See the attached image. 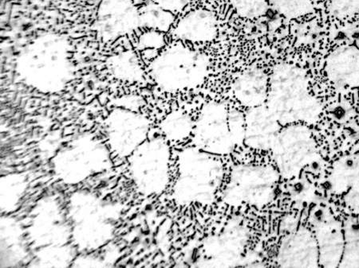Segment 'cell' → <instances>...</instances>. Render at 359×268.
Instances as JSON below:
<instances>
[{
    "label": "cell",
    "mask_w": 359,
    "mask_h": 268,
    "mask_svg": "<svg viewBox=\"0 0 359 268\" xmlns=\"http://www.w3.org/2000/svg\"><path fill=\"white\" fill-rule=\"evenodd\" d=\"M15 71L22 83L34 90L44 94L62 92L75 73L71 41L62 34H41L17 56Z\"/></svg>",
    "instance_id": "6da1fadb"
},
{
    "label": "cell",
    "mask_w": 359,
    "mask_h": 268,
    "mask_svg": "<svg viewBox=\"0 0 359 268\" xmlns=\"http://www.w3.org/2000/svg\"><path fill=\"white\" fill-rule=\"evenodd\" d=\"M265 104L282 126L314 125L322 112L321 104L310 92L305 73L287 63L272 69Z\"/></svg>",
    "instance_id": "7a4b0ae2"
},
{
    "label": "cell",
    "mask_w": 359,
    "mask_h": 268,
    "mask_svg": "<svg viewBox=\"0 0 359 268\" xmlns=\"http://www.w3.org/2000/svg\"><path fill=\"white\" fill-rule=\"evenodd\" d=\"M178 176L172 189L177 205H212L221 188L224 169L215 155L196 147L183 149L177 157Z\"/></svg>",
    "instance_id": "3957f363"
},
{
    "label": "cell",
    "mask_w": 359,
    "mask_h": 268,
    "mask_svg": "<svg viewBox=\"0 0 359 268\" xmlns=\"http://www.w3.org/2000/svg\"><path fill=\"white\" fill-rule=\"evenodd\" d=\"M207 55L182 43L166 46L149 66L154 83L161 91L175 93L198 88L210 73Z\"/></svg>",
    "instance_id": "277c9868"
},
{
    "label": "cell",
    "mask_w": 359,
    "mask_h": 268,
    "mask_svg": "<svg viewBox=\"0 0 359 268\" xmlns=\"http://www.w3.org/2000/svg\"><path fill=\"white\" fill-rule=\"evenodd\" d=\"M193 135L200 150L213 155H230L245 143V115L222 102H208L200 111Z\"/></svg>",
    "instance_id": "5b68a950"
},
{
    "label": "cell",
    "mask_w": 359,
    "mask_h": 268,
    "mask_svg": "<svg viewBox=\"0 0 359 268\" xmlns=\"http://www.w3.org/2000/svg\"><path fill=\"white\" fill-rule=\"evenodd\" d=\"M118 213L113 206L88 192L74 194L69 201L74 246L83 251H95L111 240Z\"/></svg>",
    "instance_id": "8992f818"
},
{
    "label": "cell",
    "mask_w": 359,
    "mask_h": 268,
    "mask_svg": "<svg viewBox=\"0 0 359 268\" xmlns=\"http://www.w3.org/2000/svg\"><path fill=\"white\" fill-rule=\"evenodd\" d=\"M111 153L106 142L83 133L62 148L52 160L57 179L67 185H76L105 171L111 166Z\"/></svg>",
    "instance_id": "52a82bcc"
},
{
    "label": "cell",
    "mask_w": 359,
    "mask_h": 268,
    "mask_svg": "<svg viewBox=\"0 0 359 268\" xmlns=\"http://www.w3.org/2000/svg\"><path fill=\"white\" fill-rule=\"evenodd\" d=\"M280 174L269 165L243 164L233 168L222 199L231 207L268 206L275 199Z\"/></svg>",
    "instance_id": "ba28073f"
},
{
    "label": "cell",
    "mask_w": 359,
    "mask_h": 268,
    "mask_svg": "<svg viewBox=\"0 0 359 268\" xmlns=\"http://www.w3.org/2000/svg\"><path fill=\"white\" fill-rule=\"evenodd\" d=\"M130 176L143 196L163 194L170 183L171 150L165 139H147L129 157Z\"/></svg>",
    "instance_id": "9c48e42d"
},
{
    "label": "cell",
    "mask_w": 359,
    "mask_h": 268,
    "mask_svg": "<svg viewBox=\"0 0 359 268\" xmlns=\"http://www.w3.org/2000/svg\"><path fill=\"white\" fill-rule=\"evenodd\" d=\"M280 177L292 179L320 158L309 127L303 124L285 126L271 149Z\"/></svg>",
    "instance_id": "30bf717a"
},
{
    "label": "cell",
    "mask_w": 359,
    "mask_h": 268,
    "mask_svg": "<svg viewBox=\"0 0 359 268\" xmlns=\"http://www.w3.org/2000/svg\"><path fill=\"white\" fill-rule=\"evenodd\" d=\"M250 231L238 218L231 219L222 232L208 237L203 242L198 267H236L245 266V252Z\"/></svg>",
    "instance_id": "8fae6325"
},
{
    "label": "cell",
    "mask_w": 359,
    "mask_h": 268,
    "mask_svg": "<svg viewBox=\"0 0 359 268\" xmlns=\"http://www.w3.org/2000/svg\"><path fill=\"white\" fill-rule=\"evenodd\" d=\"M150 122L137 111L117 107L104 121L106 143L111 154L118 158H129L147 141Z\"/></svg>",
    "instance_id": "7c38bea8"
},
{
    "label": "cell",
    "mask_w": 359,
    "mask_h": 268,
    "mask_svg": "<svg viewBox=\"0 0 359 268\" xmlns=\"http://www.w3.org/2000/svg\"><path fill=\"white\" fill-rule=\"evenodd\" d=\"M139 28L140 13L132 0H100L94 30L102 43H114Z\"/></svg>",
    "instance_id": "4fadbf2b"
},
{
    "label": "cell",
    "mask_w": 359,
    "mask_h": 268,
    "mask_svg": "<svg viewBox=\"0 0 359 268\" xmlns=\"http://www.w3.org/2000/svg\"><path fill=\"white\" fill-rule=\"evenodd\" d=\"M276 263L281 267H320V255L313 233L302 227L283 237Z\"/></svg>",
    "instance_id": "5bb4252c"
},
{
    "label": "cell",
    "mask_w": 359,
    "mask_h": 268,
    "mask_svg": "<svg viewBox=\"0 0 359 268\" xmlns=\"http://www.w3.org/2000/svg\"><path fill=\"white\" fill-rule=\"evenodd\" d=\"M281 126L266 104L248 108L245 115V144L253 150H271Z\"/></svg>",
    "instance_id": "9a60e30c"
},
{
    "label": "cell",
    "mask_w": 359,
    "mask_h": 268,
    "mask_svg": "<svg viewBox=\"0 0 359 268\" xmlns=\"http://www.w3.org/2000/svg\"><path fill=\"white\" fill-rule=\"evenodd\" d=\"M314 225L320 267H339L344 250V230L324 213L317 216Z\"/></svg>",
    "instance_id": "2e32d148"
},
{
    "label": "cell",
    "mask_w": 359,
    "mask_h": 268,
    "mask_svg": "<svg viewBox=\"0 0 359 268\" xmlns=\"http://www.w3.org/2000/svg\"><path fill=\"white\" fill-rule=\"evenodd\" d=\"M173 36L181 42L206 43L215 40L218 34L217 17L212 11L196 9L190 11L177 22Z\"/></svg>",
    "instance_id": "e0dca14e"
},
{
    "label": "cell",
    "mask_w": 359,
    "mask_h": 268,
    "mask_svg": "<svg viewBox=\"0 0 359 268\" xmlns=\"http://www.w3.org/2000/svg\"><path fill=\"white\" fill-rule=\"evenodd\" d=\"M326 73L331 83L338 88L359 87V49L343 45L327 57Z\"/></svg>",
    "instance_id": "ac0fdd59"
},
{
    "label": "cell",
    "mask_w": 359,
    "mask_h": 268,
    "mask_svg": "<svg viewBox=\"0 0 359 268\" xmlns=\"http://www.w3.org/2000/svg\"><path fill=\"white\" fill-rule=\"evenodd\" d=\"M329 181L334 193L343 195L346 206L359 212V153L335 162Z\"/></svg>",
    "instance_id": "d6986e66"
},
{
    "label": "cell",
    "mask_w": 359,
    "mask_h": 268,
    "mask_svg": "<svg viewBox=\"0 0 359 268\" xmlns=\"http://www.w3.org/2000/svg\"><path fill=\"white\" fill-rule=\"evenodd\" d=\"M269 78L262 68L249 67L238 75L233 84L237 101L248 108L264 106L267 101Z\"/></svg>",
    "instance_id": "ffe728a7"
},
{
    "label": "cell",
    "mask_w": 359,
    "mask_h": 268,
    "mask_svg": "<svg viewBox=\"0 0 359 268\" xmlns=\"http://www.w3.org/2000/svg\"><path fill=\"white\" fill-rule=\"evenodd\" d=\"M112 77L126 84L140 83L144 78L142 64L136 52L126 50L109 56L106 61Z\"/></svg>",
    "instance_id": "44dd1931"
},
{
    "label": "cell",
    "mask_w": 359,
    "mask_h": 268,
    "mask_svg": "<svg viewBox=\"0 0 359 268\" xmlns=\"http://www.w3.org/2000/svg\"><path fill=\"white\" fill-rule=\"evenodd\" d=\"M194 123L192 118L182 110H175L161 120L160 128L167 141L182 142L192 135Z\"/></svg>",
    "instance_id": "7402d4cb"
},
{
    "label": "cell",
    "mask_w": 359,
    "mask_h": 268,
    "mask_svg": "<svg viewBox=\"0 0 359 268\" xmlns=\"http://www.w3.org/2000/svg\"><path fill=\"white\" fill-rule=\"evenodd\" d=\"M141 28L166 33L170 30L175 21V14L165 10L159 5L150 2L139 8Z\"/></svg>",
    "instance_id": "603a6c76"
},
{
    "label": "cell",
    "mask_w": 359,
    "mask_h": 268,
    "mask_svg": "<svg viewBox=\"0 0 359 268\" xmlns=\"http://www.w3.org/2000/svg\"><path fill=\"white\" fill-rule=\"evenodd\" d=\"M344 250L339 267H359V224L349 219L344 227Z\"/></svg>",
    "instance_id": "cb8c5ba5"
},
{
    "label": "cell",
    "mask_w": 359,
    "mask_h": 268,
    "mask_svg": "<svg viewBox=\"0 0 359 268\" xmlns=\"http://www.w3.org/2000/svg\"><path fill=\"white\" fill-rule=\"evenodd\" d=\"M272 7L288 20H294L314 11L313 0H270Z\"/></svg>",
    "instance_id": "d4e9b609"
},
{
    "label": "cell",
    "mask_w": 359,
    "mask_h": 268,
    "mask_svg": "<svg viewBox=\"0 0 359 268\" xmlns=\"http://www.w3.org/2000/svg\"><path fill=\"white\" fill-rule=\"evenodd\" d=\"M270 0H229L242 18L254 20L267 13Z\"/></svg>",
    "instance_id": "484cf974"
},
{
    "label": "cell",
    "mask_w": 359,
    "mask_h": 268,
    "mask_svg": "<svg viewBox=\"0 0 359 268\" xmlns=\"http://www.w3.org/2000/svg\"><path fill=\"white\" fill-rule=\"evenodd\" d=\"M165 45V33L155 30L144 31L137 41V48L142 50H163Z\"/></svg>",
    "instance_id": "4316f807"
},
{
    "label": "cell",
    "mask_w": 359,
    "mask_h": 268,
    "mask_svg": "<svg viewBox=\"0 0 359 268\" xmlns=\"http://www.w3.org/2000/svg\"><path fill=\"white\" fill-rule=\"evenodd\" d=\"M329 11L337 18H347L359 13V0H331Z\"/></svg>",
    "instance_id": "83f0119b"
},
{
    "label": "cell",
    "mask_w": 359,
    "mask_h": 268,
    "mask_svg": "<svg viewBox=\"0 0 359 268\" xmlns=\"http://www.w3.org/2000/svg\"><path fill=\"white\" fill-rule=\"evenodd\" d=\"M151 1L175 14L181 13L192 0H151Z\"/></svg>",
    "instance_id": "f1b7e54d"
},
{
    "label": "cell",
    "mask_w": 359,
    "mask_h": 268,
    "mask_svg": "<svg viewBox=\"0 0 359 268\" xmlns=\"http://www.w3.org/2000/svg\"><path fill=\"white\" fill-rule=\"evenodd\" d=\"M132 1L138 7L139 5L144 4V0H132Z\"/></svg>",
    "instance_id": "f546056e"
},
{
    "label": "cell",
    "mask_w": 359,
    "mask_h": 268,
    "mask_svg": "<svg viewBox=\"0 0 359 268\" xmlns=\"http://www.w3.org/2000/svg\"><path fill=\"white\" fill-rule=\"evenodd\" d=\"M314 2H323L326 1V0H313Z\"/></svg>",
    "instance_id": "4dcf8cb0"
}]
</instances>
